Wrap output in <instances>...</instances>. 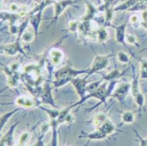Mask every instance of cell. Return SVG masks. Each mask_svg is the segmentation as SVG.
I'll list each match as a JSON object with an SVG mask.
<instances>
[{
	"mask_svg": "<svg viewBox=\"0 0 147 146\" xmlns=\"http://www.w3.org/2000/svg\"><path fill=\"white\" fill-rule=\"evenodd\" d=\"M106 81H104L102 83V84L96 90L90 92V93H88L86 94L82 99H80L79 101H77L76 103L71 104L69 106L70 107L71 109H73L75 107L82 105L83 103H84L85 101L89 100L90 98H95L99 100L98 103L95 104V105L92 106V107L88 108L86 109V113H89L92 111H94V109H96L97 107L101 105L102 104H104L105 105H106L107 103V99L109 97H111V95L113 92L114 90L116 88V85L118 82V81H112L109 82V83H107Z\"/></svg>",
	"mask_w": 147,
	"mask_h": 146,
	"instance_id": "6da1fadb",
	"label": "cell"
},
{
	"mask_svg": "<svg viewBox=\"0 0 147 146\" xmlns=\"http://www.w3.org/2000/svg\"><path fill=\"white\" fill-rule=\"evenodd\" d=\"M89 72V69L78 70L74 69L70 66L66 65L53 72V86L54 88L63 87L70 82L74 78L77 77L82 74H87Z\"/></svg>",
	"mask_w": 147,
	"mask_h": 146,
	"instance_id": "7a4b0ae2",
	"label": "cell"
},
{
	"mask_svg": "<svg viewBox=\"0 0 147 146\" xmlns=\"http://www.w3.org/2000/svg\"><path fill=\"white\" fill-rule=\"evenodd\" d=\"M53 89H54V88L53 86L52 81L48 79H46V81L42 86L40 93L37 99L40 101L41 104H49L52 108H59L53 97L52 91Z\"/></svg>",
	"mask_w": 147,
	"mask_h": 146,
	"instance_id": "3957f363",
	"label": "cell"
},
{
	"mask_svg": "<svg viewBox=\"0 0 147 146\" xmlns=\"http://www.w3.org/2000/svg\"><path fill=\"white\" fill-rule=\"evenodd\" d=\"M131 93L132 97H134L135 103H136L138 106V113L141 116V112L143 111L144 101V94L142 93L141 90L140 85H139L138 77L136 76V74H134L133 80L131 82Z\"/></svg>",
	"mask_w": 147,
	"mask_h": 146,
	"instance_id": "277c9868",
	"label": "cell"
},
{
	"mask_svg": "<svg viewBox=\"0 0 147 146\" xmlns=\"http://www.w3.org/2000/svg\"><path fill=\"white\" fill-rule=\"evenodd\" d=\"M109 55H96V57L93 60L91 66H90V68H89V72L87 74V76L85 77L88 79V77L92 74L98 73L106 69L109 64Z\"/></svg>",
	"mask_w": 147,
	"mask_h": 146,
	"instance_id": "5b68a950",
	"label": "cell"
},
{
	"mask_svg": "<svg viewBox=\"0 0 147 146\" xmlns=\"http://www.w3.org/2000/svg\"><path fill=\"white\" fill-rule=\"evenodd\" d=\"M14 103L17 107L24 109L33 108L41 105L40 101L36 97L24 96V95H20L17 97L14 100Z\"/></svg>",
	"mask_w": 147,
	"mask_h": 146,
	"instance_id": "8992f818",
	"label": "cell"
},
{
	"mask_svg": "<svg viewBox=\"0 0 147 146\" xmlns=\"http://www.w3.org/2000/svg\"><path fill=\"white\" fill-rule=\"evenodd\" d=\"M131 92V83L128 82H123L120 83L115 88L111 97L116 99L121 104H124L127 96Z\"/></svg>",
	"mask_w": 147,
	"mask_h": 146,
	"instance_id": "52a82bcc",
	"label": "cell"
},
{
	"mask_svg": "<svg viewBox=\"0 0 147 146\" xmlns=\"http://www.w3.org/2000/svg\"><path fill=\"white\" fill-rule=\"evenodd\" d=\"M20 40L17 39L15 42L6 44L1 46V54L7 56H14L18 53L26 55L24 51L21 47Z\"/></svg>",
	"mask_w": 147,
	"mask_h": 146,
	"instance_id": "ba28073f",
	"label": "cell"
},
{
	"mask_svg": "<svg viewBox=\"0 0 147 146\" xmlns=\"http://www.w3.org/2000/svg\"><path fill=\"white\" fill-rule=\"evenodd\" d=\"M87 78H80L76 77L71 81L70 83L72 84L73 87L74 88L78 96H79L80 99H82L87 94V85L89 82L87 81Z\"/></svg>",
	"mask_w": 147,
	"mask_h": 146,
	"instance_id": "9c48e42d",
	"label": "cell"
},
{
	"mask_svg": "<svg viewBox=\"0 0 147 146\" xmlns=\"http://www.w3.org/2000/svg\"><path fill=\"white\" fill-rule=\"evenodd\" d=\"M107 136H108L106 135L104 132H102L100 129H95L94 131L90 133H86L85 131H82L79 136H78V138H85V139L89 140H88V142L85 145V146H87L90 141L105 140L106 139Z\"/></svg>",
	"mask_w": 147,
	"mask_h": 146,
	"instance_id": "30bf717a",
	"label": "cell"
},
{
	"mask_svg": "<svg viewBox=\"0 0 147 146\" xmlns=\"http://www.w3.org/2000/svg\"><path fill=\"white\" fill-rule=\"evenodd\" d=\"M18 121L10 127L9 129L1 137V146H15L14 139V133L16 127L19 125Z\"/></svg>",
	"mask_w": 147,
	"mask_h": 146,
	"instance_id": "8fae6325",
	"label": "cell"
},
{
	"mask_svg": "<svg viewBox=\"0 0 147 146\" xmlns=\"http://www.w3.org/2000/svg\"><path fill=\"white\" fill-rule=\"evenodd\" d=\"M51 123V138L50 146H59V131L58 128L61 125L57 121V120H50Z\"/></svg>",
	"mask_w": 147,
	"mask_h": 146,
	"instance_id": "7c38bea8",
	"label": "cell"
},
{
	"mask_svg": "<svg viewBox=\"0 0 147 146\" xmlns=\"http://www.w3.org/2000/svg\"><path fill=\"white\" fill-rule=\"evenodd\" d=\"M98 129H100L102 132H104L107 136L111 135V134L118 131L116 125L109 118L104 121V123L102 124L100 127Z\"/></svg>",
	"mask_w": 147,
	"mask_h": 146,
	"instance_id": "4fadbf2b",
	"label": "cell"
},
{
	"mask_svg": "<svg viewBox=\"0 0 147 146\" xmlns=\"http://www.w3.org/2000/svg\"><path fill=\"white\" fill-rule=\"evenodd\" d=\"M22 109V108L17 107L16 108L13 109V111L7 112V113H4L3 114L1 115V118H0V130H1V132L2 130L3 129L4 127L5 126V125L7 123V122H8L10 119H11V117L20 111H21Z\"/></svg>",
	"mask_w": 147,
	"mask_h": 146,
	"instance_id": "5bb4252c",
	"label": "cell"
},
{
	"mask_svg": "<svg viewBox=\"0 0 147 146\" xmlns=\"http://www.w3.org/2000/svg\"><path fill=\"white\" fill-rule=\"evenodd\" d=\"M107 118H108V117L104 113H96L92 116L91 123L94 127L95 129H98L102 126V124L104 123V121Z\"/></svg>",
	"mask_w": 147,
	"mask_h": 146,
	"instance_id": "9a60e30c",
	"label": "cell"
},
{
	"mask_svg": "<svg viewBox=\"0 0 147 146\" xmlns=\"http://www.w3.org/2000/svg\"><path fill=\"white\" fill-rule=\"evenodd\" d=\"M38 108L41 109L42 111H43L45 113L47 114V115L48 116L50 120H57L58 117H59V116L61 110L59 108H45V107H44L41 105L39 106Z\"/></svg>",
	"mask_w": 147,
	"mask_h": 146,
	"instance_id": "2e32d148",
	"label": "cell"
},
{
	"mask_svg": "<svg viewBox=\"0 0 147 146\" xmlns=\"http://www.w3.org/2000/svg\"><path fill=\"white\" fill-rule=\"evenodd\" d=\"M31 138V132L30 131H26L21 134L15 146H28V143Z\"/></svg>",
	"mask_w": 147,
	"mask_h": 146,
	"instance_id": "e0dca14e",
	"label": "cell"
},
{
	"mask_svg": "<svg viewBox=\"0 0 147 146\" xmlns=\"http://www.w3.org/2000/svg\"><path fill=\"white\" fill-rule=\"evenodd\" d=\"M121 76V74L118 70L115 69L112 70L111 72H109L108 74H106V75H104L102 78L104 79V81L106 82H112V81H118V79Z\"/></svg>",
	"mask_w": 147,
	"mask_h": 146,
	"instance_id": "ac0fdd59",
	"label": "cell"
},
{
	"mask_svg": "<svg viewBox=\"0 0 147 146\" xmlns=\"http://www.w3.org/2000/svg\"><path fill=\"white\" fill-rule=\"evenodd\" d=\"M73 1L72 0L70 1H61V2H58V3H56L55 5V16L56 17V18H58V16L60 15L61 13L63 11V10L66 8L68 5L72 3Z\"/></svg>",
	"mask_w": 147,
	"mask_h": 146,
	"instance_id": "d6986e66",
	"label": "cell"
},
{
	"mask_svg": "<svg viewBox=\"0 0 147 146\" xmlns=\"http://www.w3.org/2000/svg\"><path fill=\"white\" fill-rule=\"evenodd\" d=\"M121 120L122 123L131 124L135 121L134 113L131 111H126L122 113Z\"/></svg>",
	"mask_w": 147,
	"mask_h": 146,
	"instance_id": "ffe728a7",
	"label": "cell"
},
{
	"mask_svg": "<svg viewBox=\"0 0 147 146\" xmlns=\"http://www.w3.org/2000/svg\"><path fill=\"white\" fill-rule=\"evenodd\" d=\"M33 31H35L28 29V27H27L21 36V39L22 41L26 43H30L31 42H32L35 34V33H34Z\"/></svg>",
	"mask_w": 147,
	"mask_h": 146,
	"instance_id": "44dd1931",
	"label": "cell"
},
{
	"mask_svg": "<svg viewBox=\"0 0 147 146\" xmlns=\"http://www.w3.org/2000/svg\"><path fill=\"white\" fill-rule=\"evenodd\" d=\"M104 81V79L102 78V79H100V80H98V81L89 82L86 87L87 94L90 93V92H92L96 90L102 84V83Z\"/></svg>",
	"mask_w": 147,
	"mask_h": 146,
	"instance_id": "7402d4cb",
	"label": "cell"
},
{
	"mask_svg": "<svg viewBox=\"0 0 147 146\" xmlns=\"http://www.w3.org/2000/svg\"><path fill=\"white\" fill-rule=\"evenodd\" d=\"M140 77L141 79H147V60L143 59L141 60Z\"/></svg>",
	"mask_w": 147,
	"mask_h": 146,
	"instance_id": "603a6c76",
	"label": "cell"
},
{
	"mask_svg": "<svg viewBox=\"0 0 147 146\" xmlns=\"http://www.w3.org/2000/svg\"><path fill=\"white\" fill-rule=\"evenodd\" d=\"M96 35H97V40L100 42H105V41L107 40V36H108L107 31L105 30L104 29H102V28H100L97 31Z\"/></svg>",
	"mask_w": 147,
	"mask_h": 146,
	"instance_id": "cb8c5ba5",
	"label": "cell"
},
{
	"mask_svg": "<svg viewBox=\"0 0 147 146\" xmlns=\"http://www.w3.org/2000/svg\"><path fill=\"white\" fill-rule=\"evenodd\" d=\"M7 66H8V68L12 72L14 73H22V71H20V70L22 69V64L20 62H12L9 64L7 65Z\"/></svg>",
	"mask_w": 147,
	"mask_h": 146,
	"instance_id": "d4e9b609",
	"label": "cell"
},
{
	"mask_svg": "<svg viewBox=\"0 0 147 146\" xmlns=\"http://www.w3.org/2000/svg\"><path fill=\"white\" fill-rule=\"evenodd\" d=\"M51 129V123L50 121H45V122H42L41 124L40 127H39V130H40V133L42 135H45L46 133H47L50 129Z\"/></svg>",
	"mask_w": 147,
	"mask_h": 146,
	"instance_id": "484cf974",
	"label": "cell"
},
{
	"mask_svg": "<svg viewBox=\"0 0 147 146\" xmlns=\"http://www.w3.org/2000/svg\"><path fill=\"white\" fill-rule=\"evenodd\" d=\"M117 59H118L119 61L121 63H124V64H126V63H128L129 62V58L128 57V54H126L124 52H122V51H120L117 53Z\"/></svg>",
	"mask_w": 147,
	"mask_h": 146,
	"instance_id": "4316f807",
	"label": "cell"
},
{
	"mask_svg": "<svg viewBox=\"0 0 147 146\" xmlns=\"http://www.w3.org/2000/svg\"><path fill=\"white\" fill-rule=\"evenodd\" d=\"M117 40L122 44L124 42V27L121 26L117 30Z\"/></svg>",
	"mask_w": 147,
	"mask_h": 146,
	"instance_id": "83f0119b",
	"label": "cell"
},
{
	"mask_svg": "<svg viewBox=\"0 0 147 146\" xmlns=\"http://www.w3.org/2000/svg\"><path fill=\"white\" fill-rule=\"evenodd\" d=\"M134 133H136V137L138 138L139 142H140V146H147V138H143L142 136L139 135L138 131H136V129H134Z\"/></svg>",
	"mask_w": 147,
	"mask_h": 146,
	"instance_id": "f1b7e54d",
	"label": "cell"
},
{
	"mask_svg": "<svg viewBox=\"0 0 147 146\" xmlns=\"http://www.w3.org/2000/svg\"><path fill=\"white\" fill-rule=\"evenodd\" d=\"M45 135H42V134H39V136L38 137V139L36 140V142L34 143V144L31 145H28V146H46L45 143L44 142L43 138L45 137Z\"/></svg>",
	"mask_w": 147,
	"mask_h": 146,
	"instance_id": "f546056e",
	"label": "cell"
},
{
	"mask_svg": "<svg viewBox=\"0 0 147 146\" xmlns=\"http://www.w3.org/2000/svg\"><path fill=\"white\" fill-rule=\"evenodd\" d=\"M75 121V116L74 114L70 112L69 113L67 114V117L65 118V123L67 124H72Z\"/></svg>",
	"mask_w": 147,
	"mask_h": 146,
	"instance_id": "4dcf8cb0",
	"label": "cell"
},
{
	"mask_svg": "<svg viewBox=\"0 0 147 146\" xmlns=\"http://www.w3.org/2000/svg\"><path fill=\"white\" fill-rule=\"evenodd\" d=\"M72 21V23L70 24V29L71 31H72V32H74L77 30V29L79 27L80 25V22H78V21Z\"/></svg>",
	"mask_w": 147,
	"mask_h": 146,
	"instance_id": "1f68e13d",
	"label": "cell"
},
{
	"mask_svg": "<svg viewBox=\"0 0 147 146\" xmlns=\"http://www.w3.org/2000/svg\"><path fill=\"white\" fill-rule=\"evenodd\" d=\"M135 3H136V0H129V1L128 2V3H125L124 5H122V6H120L118 9H126L127 7H128L129 6L132 5H134Z\"/></svg>",
	"mask_w": 147,
	"mask_h": 146,
	"instance_id": "d6a6232c",
	"label": "cell"
},
{
	"mask_svg": "<svg viewBox=\"0 0 147 146\" xmlns=\"http://www.w3.org/2000/svg\"><path fill=\"white\" fill-rule=\"evenodd\" d=\"M127 40H128V42L130 44H135L136 43V39L134 37L133 35H127Z\"/></svg>",
	"mask_w": 147,
	"mask_h": 146,
	"instance_id": "836d02e7",
	"label": "cell"
},
{
	"mask_svg": "<svg viewBox=\"0 0 147 146\" xmlns=\"http://www.w3.org/2000/svg\"><path fill=\"white\" fill-rule=\"evenodd\" d=\"M105 1H113V0H105Z\"/></svg>",
	"mask_w": 147,
	"mask_h": 146,
	"instance_id": "e575fe53",
	"label": "cell"
},
{
	"mask_svg": "<svg viewBox=\"0 0 147 146\" xmlns=\"http://www.w3.org/2000/svg\"><path fill=\"white\" fill-rule=\"evenodd\" d=\"M46 146H50V145H46Z\"/></svg>",
	"mask_w": 147,
	"mask_h": 146,
	"instance_id": "d590c367",
	"label": "cell"
}]
</instances>
